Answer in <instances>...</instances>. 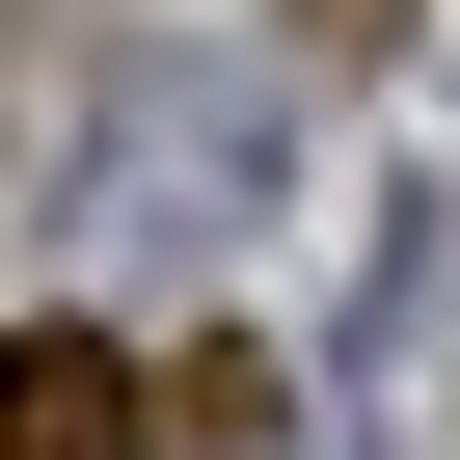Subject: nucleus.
Wrapping results in <instances>:
<instances>
[{
  "label": "nucleus",
  "mask_w": 460,
  "mask_h": 460,
  "mask_svg": "<svg viewBox=\"0 0 460 460\" xmlns=\"http://www.w3.org/2000/svg\"><path fill=\"white\" fill-rule=\"evenodd\" d=\"M244 190H271V109L244 82H136L82 136V217H109V244H190V217H244Z\"/></svg>",
  "instance_id": "f257e3e1"
},
{
  "label": "nucleus",
  "mask_w": 460,
  "mask_h": 460,
  "mask_svg": "<svg viewBox=\"0 0 460 460\" xmlns=\"http://www.w3.org/2000/svg\"><path fill=\"white\" fill-rule=\"evenodd\" d=\"M163 406H136V352H82V325H28L0 352V460H136Z\"/></svg>",
  "instance_id": "f03ea898"
}]
</instances>
